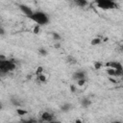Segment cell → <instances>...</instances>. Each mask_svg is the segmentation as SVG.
I'll return each mask as SVG.
<instances>
[{"mask_svg":"<svg viewBox=\"0 0 123 123\" xmlns=\"http://www.w3.org/2000/svg\"><path fill=\"white\" fill-rule=\"evenodd\" d=\"M32 21L36 22L37 25L42 26L49 23V17L48 15L43 12H34V13L29 17Z\"/></svg>","mask_w":123,"mask_h":123,"instance_id":"6da1fadb","label":"cell"},{"mask_svg":"<svg viewBox=\"0 0 123 123\" xmlns=\"http://www.w3.org/2000/svg\"><path fill=\"white\" fill-rule=\"evenodd\" d=\"M15 68V63L14 62L11 60H1L0 61V71L2 74H6L8 72L12 71Z\"/></svg>","mask_w":123,"mask_h":123,"instance_id":"7a4b0ae2","label":"cell"},{"mask_svg":"<svg viewBox=\"0 0 123 123\" xmlns=\"http://www.w3.org/2000/svg\"><path fill=\"white\" fill-rule=\"evenodd\" d=\"M98 8L102 10H112L117 8V4L114 0H95Z\"/></svg>","mask_w":123,"mask_h":123,"instance_id":"3957f363","label":"cell"},{"mask_svg":"<svg viewBox=\"0 0 123 123\" xmlns=\"http://www.w3.org/2000/svg\"><path fill=\"white\" fill-rule=\"evenodd\" d=\"M107 66L112 67V68L116 69L117 71L123 73V66H122V64H121L119 62H110L107 63Z\"/></svg>","mask_w":123,"mask_h":123,"instance_id":"277c9868","label":"cell"},{"mask_svg":"<svg viewBox=\"0 0 123 123\" xmlns=\"http://www.w3.org/2000/svg\"><path fill=\"white\" fill-rule=\"evenodd\" d=\"M19 9H20V11H21L26 16H28V17H30V16L34 13V12L32 11V9H31L29 6H26V5H20V6H19Z\"/></svg>","mask_w":123,"mask_h":123,"instance_id":"5b68a950","label":"cell"},{"mask_svg":"<svg viewBox=\"0 0 123 123\" xmlns=\"http://www.w3.org/2000/svg\"><path fill=\"white\" fill-rule=\"evenodd\" d=\"M41 119H42L43 121L50 122V121H53L54 116H53L50 112H48V111H44V112L41 113Z\"/></svg>","mask_w":123,"mask_h":123,"instance_id":"8992f818","label":"cell"},{"mask_svg":"<svg viewBox=\"0 0 123 123\" xmlns=\"http://www.w3.org/2000/svg\"><path fill=\"white\" fill-rule=\"evenodd\" d=\"M85 77H86V73L84 71H77V72H75L73 74V78L75 80H77V81L83 80V79H85Z\"/></svg>","mask_w":123,"mask_h":123,"instance_id":"52a82bcc","label":"cell"},{"mask_svg":"<svg viewBox=\"0 0 123 123\" xmlns=\"http://www.w3.org/2000/svg\"><path fill=\"white\" fill-rule=\"evenodd\" d=\"M74 3H75L78 7H82V8L87 6V4H88L87 0H74Z\"/></svg>","mask_w":123,"mask_h":123,"instance_id":"ba28073f","label":"cell"},{"mask_svg":"<svg viewBox=\"0 0 123 123\" xmlns=\"http://www.w3.org/2000/svg\"><path fill=\"white\" fill-rule=\"evenodd\" d=\"M62 111H69L70 109H71V105L70 104H64L63 106H62Z\"/></svg>","mask_w":123,"mask_h":123,"instance_id":"9c48e42d","label":"cell"},{"mask_svg":"<svg viewBox=\"0 0 123 123\" xmlns=\"http://www.w3.org/2000/svg\"><path fill=\"white\" fill-rule=\"evenodd\" d=\"M37 80L39 81V82H45L46 81V77L44 76V75H42V73L41 74H39V75H37Z\"/></svg>","mask_w":123,"mask_h":123,"instance_id":"30bf717a","label":"cell"},{"mask_svg":"<svg viewBox=\"0 0 123 123\" xmlns=\"http://www.w3.org/2000/svg\"><path fill=\"white\" fill-rule=\"evenodd\" d=\"M16 112H17L19 115H23V114H26V113H27V111H26L21 110V109H17V110H16Z\"/></svg>","mask_w":123,"mask_h":123,"instance_id":"8fae6325","label":"cell"},{"mask_svg":"<svg viewBox=\"0 0 123 123\" xmlns=\"http://www.w3.org/2000/svg\"><path fill=\"white\" fill-rule=\"evenodd\" d=\"M100 41H101L100 38H94V39L91 41V44H92V45H96V44H99Z\"/></svg>","mask_w":123,"mask_h":123,"instance_id":"7c38bea8","label":"cell"},{"mask_svg":"<svg viewBox=\"0 0 123 123\" xmlns=\"http://www.w3.org/2000/svg\"><path fill=\"white\" fill-rule=\"evenodd\" d=\"M42 71H43V68H42L41 66H39V67H37V68L36 74H37V75H39V74H41V73H42Z\"/></svg>","mask_w":123,"mask_h":123,"instance_id":"4fadbf2b","label":"cell"},{"mask_svg":"<svg viewBox=\"0 0 123 123\" xmlns=\"http://www.w3.org/2000/svg\"><path fill=\"white\" fill-rule=\"evenodd\" d=\"M39 29H40V26L37 24V26L34 28V33H35V34H37V33L39 32Z\"/></svg>","mask_w":123,"mask_h":123,"instance_id":"5bb4252c","label":"cell"},{"mask_svg":"<svg viewBox=\"0 0 123 123\" xmlns=\"http://www.w3.org/2000/svg\"><path fill=\"white\" fill-rule=\"evenodd\" d=\"M89 104H90V101H87V99H84V100H83V105H84L85 107L88 106Z\"/></svg>","mask_w":123,"mask_h":123,"instance_id":"9a60e30c","label":"cell"}]
</instances>
